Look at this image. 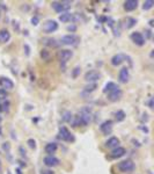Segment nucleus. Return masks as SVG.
<instances>
[{
	"label": "nucleus",
	"mask_w": 154,
	"mask_h": 174,
	"mask_svg": "<svg viewBox=\"0 0 154 174\" xmlns=\"http://www.w3.org/2000/svg\"><path fill=\"white\" fill-rule=\"evenodd\" d=\"M28 144H29V146H30L31 149H35V148H36V142H35L34 139H28Z\"/></svg>",
	"instance_id": "2f4dec72"
},
{
	"label": "nucleus",
	"mask_w": 154,
	"mask_h": 174,
	"mask_svg": "<svg viewBox=\"0 0 154 174\" xmlns=\"http://www.w3.org/2000/svg\"><path fill=\"white\" fill-rule=\"evenodd\" d=\"M153 5H154V1H152V0H147V1L144 2V5H143V9H144V10H148V9H151V8L153 7Z\"/></svg>",
	"instance_id": "cd10ccee"
},
{
	"label": "nucleus",
	"mask_w": 154,
	"mask_h": 174,
	"mask_svg": "<svg viewBox=\"0 0 154 174\" xmlns=\"http://www.w3.org/2000/svg\"><path fill=\"white\" fill-rule=\"evenodd\" d=\"M17 174H21V171H20V170H17Z\"/></svg>",
	"instance_id": "ea45409f"
},
{
	"label": "nucleus",
	"mask_w": 154,
	"mask_h": 174,
	"mask_svg": "<svg viewBox=\"0 0 154 174\" xmlns=\"http://www.w3.org/2000/svg\"><path fill=\"white\" fill-rule=\"evenodd\" d=\"M0 87L2 88V89H13V87H14V83L9 79V78H7V77H0Z\"/></svg>",
	"instance_id": "2eb2a0df"
},
{
	"label": "nucleus",
	"mask_w": 154,
	"mask_h": 174,
	"mask_svg": "<svg viewBox=\"0 0 154 174\" xmlns=\"http://www.w3.org/2000/svg\"><path fill=\"white\" fill-rule=\"evenodd\" d=\"M118 144H119V139H118L117 137H115V136L110 137V138L104 143L105 148H108V149H115V148L118 146Z\"/></svg>",
	"instance_id": "a211bd4d"
},
{
	"label": "nucleus",
	"mask_w": 154,
	"mask_h": 174,
	"mask_svg": "<svg viewBox=\"0 0 154 174\" xmlns=\"http://www.w3.org/2000/svg\"><path fill=\"white\" fill-rule=\"evenodd\" d=\"M101 78V73L96 70H90L85 74V80L89 84H95Z\"/></svg>",
	"instance_id": "423d86ee"
},
{
	"label": "nucleus",
	"mask_w": 154,
	"mask_h": 174,
	"mask_svg": "<svg viewBox=\"0 0 154 174\" xmlns=\"http://www.w3.org/2000/svg\"><path fill=\"white\" fill-rule=\"evenodd\" d=\"M117 168L123 173H129V172H132L135 170V163L131 159H126V160H123V161L118 163Z\"/></svg>",
	"instance_id": "20e7f679"
},
{
	"label": "nucleus",
	"mask_w": 154,
	"mask_h": 174,
	"mask_svg": "<svg viewBox=\"0 0 154 174\" xmlns=\"http://www.w3.org/2000/svg\"><path fill=\"white\" fill-rule=\"evenodd\" d=\"M31 22H33V24H35V26H36V24L38 23V17H36V16H35V17H33V19H31Z\"/></svg>",
	"instance_id": "f704fd0d"
},
{
	"label": "nucleus",
	"mask_w": 154,
	"mask_h": 174,
	"mask_svg": "<svg viewBox=\"0 0 154 174\" xmlns=\"http://www.w3.org/2000/svg\"><path fill=\"white\" fill-rule=\"evenodd\" d=\"M0 170H1V160H0Z\"/></svg>",
	"instance_id": "79ce46f5"
},
{
	"label": "nucleus",
	"mask_w": 154,
	"mask_h": 174,
	"mask_svg": "<svg viewBox=\"0 0 154 174\" xmlns=\"http://www.w3.org/2000/svg\"><path fill=\"white\" fill-rule=\"evenodd\" d=\"M43 31H45V33H48V34H50V33H55L57 29H58V23H57V21H55V20H48V21H45L44 23H43Z\"/></svg>",
	"instance_id": "0eeeda50"
},
{
	"label": "nucleus",
	"mask_w": 154,
	"mask_h": 174,
	"mask_svg": "<svg viewBox=\"0 0 154 174\" xmlns=\"http://www.w3.org/2000/svg\"><path fill=\"white\" fill-rule=\"evenodd\" d=\"M130 38H131V41H132L136 45L142 47V45L145 44V37H144L143 34L139 33V31H135V33H132V34L130 35Z\"/></svg>",
	"instance_id": "6e6552de"
},
{
	"label": "nucleus",
	"mask_w": 154,
	"mask_h": 174,
	"mask_svg": "<svg viewBox=\"0 0 154 174\" xmlns=\"http://www.w3.org/2000/svg\"><path fill=\"white\" fill-rule=\"evenodd\" d=\"M122 95H123L122 90H121L119 88H116V89H114L112 92L108 93V100L111 101V102H116V101H118V100L122 97Z\"/></svg>",
	"instance_id": "ddd939ff"
},
{
	"label": "nucleus",
	"mask_w": 154,
	"mask_h": 174,
	"mask_svg": "<svg viewBox=\"0 0 154 174\" xmlns=\"http://www.w3.org/2000/svg\"><path fill=\"white\" fill-rule=\"evenodd\" d=\"M138 7V1L137 0H126L124 2V9L126 12H132Z\"/></svg>",
	"instance_id": "dca6fc26"
},
{
	"label": "nucleus",
	"mask_w": 154,
	"mask_h": 174,
	"mask_svg": "<svg viewBox=\"0 0 154 174\" xmlns=\"http://www.w3.org/2000/svg\"><path fill=\"white\" fill-rule=\"evenodd\" d=\"M2 135V130H1V128H0V136Z\"/></svg>",
	"instance_id": "58836bf2"
},
{
	"label": "nucleus",
	"mask_w": 154,
	"mask_h": 174,
	"mask_svg": "<svg viewBox=\"0 0 154 174\" xmlns=\"http://www.w3.org/2000/svg\"><path fill=\"white\" fill-rule=\"evenodd\" d=\"M58 137L64 141V142H67V143H73L76 141L73 134L66 128V127H60L59 128V134H58Z\"/></svg>",
	"instance_id": "7ed1b4c3"
},
{
	"label": "nucleus",
	"mask_w": 154,
	"mask_h": 174,
	"mask_svg": "<svg viewBox=\"0 0 154 174\" xmlns=\"http://www.w3.org/2000/svg\"><path fill=\"white\" fill-rule=\"evenodd\" d=\"M8 97V93L5 89H0V101L1 100H6Z\"/></svg>",
	"instance_id": "c85d7f7f"
},
{
	"label": "nucleus",
	"mask_w": 154,
	"mask_h": 174,
	"mask_svg": "<svg viewBox=\"0 0 154 174\" xmlns=\"http://www.w3.org/2000/svg\"><path fill=\"white\" fill-rule=\"evenodd\" d=\"M43 43L46 45V47H51V48H57L59 45V43L55 40V38H44L43 40Z\"/></svg>",
	"instance_id": "4be33fe9"
},
{
	"label": "nucleus",
	"mask_w": 154,
	"mask_h": 174,
	"mask_svg": "<svg viewBox=\"0 0 154 174\" xmlns=\"http://www.w3.org/2000/svg\"><path fill=\"white\" fill-rule=\"evenodd\" d=\"M125 117H126V115H125V113H124L123 110H118V111L115 114V118H116L117 122H122V121H124Z\"/></svg>",
	"instance_id": "b1692460"
},
{
	"label": "nucleus",
	"mask_w": 154,
	"mask_h": 174,
	"mask_svg": "<svg viewBox=\"0 0 154 174\" xmlns=\"http://www.w3.org/2000/svg\"><path fill=\"white\" fill-rule=\"evenodd\" d=\"M10 40V33L7 29L0 30V43H7Z\"/></svg>",
	"instance_id": "aec40b11"
},
{
	"label": "nucleus",
	"mask_w": 154,
	"mask_h": 174,
	"mask_svg": "<svg viewBox=\"0 0 154 174\" xmlns=\"http://www.w3.org/2000/svg\"><path fill=\"white\" fill-rule=\"evenodd\" d=\"M67 30H70V31H71V30H72V31H74V30H76V27H74V26H72V27H71V26H69V27H67Z\"/></svg>",
	"instance_id": "c9c22d12"
},
{
	"label": "nucleus",
	"mask_w": 154,
	"mask_h": 174,
	"mask_svg": "<svg viewBox=\"0 0 154 174\" xmlns=\"http://www.w3.org/2000/svg\"><path fill=\"white\" fill-rule=\"evenodd\" d=\"M116 88H118V86L115 84V83H112V81H109V83H107L105 84V86L103 88V93H110V92H112L114 89H116Z\"/></svg>",
	"instance_id": "5701e85b"
},
{
	"label": "nucleus",
	"mask_w": 154,
	"mask_h": 174,
	"mask_svg": "<svg viewBox=\"0 0 154 174\" xmlns=\"http://www.w3.org/2000/svg\"><path fill=\"white\" fill-rule=\"evenodd\" d=\"M41 174H55L51 170H43L42 172H41Z\"/></svg>",
	"instance_id": "72a5a7b5"
},
{
	"label": "nucleus",
	"mask_w": 154,
	"mask_h": 174,
	"mask_svg": "<svg viewBox=\"0 0 154 174\" xmlns=\"http://www.w3.org/2000/svg\"><path fill=\"white\" fill-rule=\"evenodd\" d=\"M78 118H79V124L80 125H82V127L88 125L90 123V121H92V111H90V109L87 108V107H83L80 110V113L78 115Z\"/></svg>",
	"instance_id": "f257e3e1"
},
{
	"label": "nucleus",
	"mask_w": 154,
	"mask_h": 174,
	"mask_svg": "<svg viewBox=\"0 0 154 174\" xmlns=\"http://www.w3.org/2000/svg\"><path fill=\"white\" fill-rule=\"evenodd\" d=\"M100 130H101L104 135H110L111 131H112V121H110V120L104 121V122L100 125Z\"/></svg>",
	"instance_id": "f8f14e48"
},
{
	"label": "nucleus",
	"mask_w": 154,
	"mask_h": 174,
	"mask_svg": "<svg viewBox=\"0 0 154 174\" xmlns=\"http://www.w3.org/2000/svg\"><path fill=\"white\" fill-rule=\"evenodd\" d=\"M129 78H130L129 69H128V68H122L121 71H119V74H118V80H119V83L126 84V83L129 81Z\"/></svg>",
	"instance_id": "9b49d317"
},
{
	"label": "nucleus",
	"mask_w": 154,
	"mask_h": 174,
	"mask_svg": "<svg viewBox=\"0 0 154 174\" xmlns=\"http://www.w3.org/2000/svg\"><path fill=\"white\" fill-rule=\"evenodd\" d=\"M125 153H126V150H125L124 148H122V146H117V148L112 149V151L110 152V157L114 158V159H117V158L123 157Z\"/></svg>",
	"instance_id": "4468645a"
},
{
	"label": "nucleus",
	"mask_w": 154,
	"mask_h": 174,
	"mask_svg": "<svg viewBox=\"0 0 154 174\" xmlns=\"http://www.w3.org/2000/svg\"><path fill=\"white\" fill-rule=\"evenodd\" d=\"M80 71H81V69H80L79 66H77V68L74 69V71H73V77H74V78L77 77V76H78V73H79Z\"/></svg>",
	"instance_id": "473e14b6"
},
{
	"label": "nucleus",
	"mask_w": 154,
	"mask_h": 174,
	"mask_svg": "<svg viewBox=\"0 0 154 174\" xmlns=\"http://www.w3.org/2000/svg\"><path fill=\"white\" fill-rule=\"evenodd\" d=\"M126 23H128V24H125L126 28H132V27L137 23V20L133 19V17H128V19H126Z\"/></svg>",
	"instance_id": "a878e982"
},
{
	"label": "nucleus",
	"mask_w": 154,
	"mask_h": 174,
	"mask_svg": "<svg viewBox=\"0 0 154 174\" xmlns=\"http://www.w3.org/2000/svg\"><path fill=\"white\" fill-rule=\"evenodd\" d=\"M80 38L78 37L77 35L74 34H69V35H65L60 38V44H64V45H77L79 43Z\"/></svg>",
	"instance_id": "39448f33"
},
{
	"label": "nucleus",
	"mask_w": 154,
	"mask_h": 174,
	"mask_svg": "<svg viewBox=\"0 0 154 174\" xmlns=\"http://www.w3.org/2000/svg\"><path fill=\"white\" fill-rule=\"evenodd\" d=\"M2 111V106H1V103H0V113Z\"/></svg>",
	"instance_id": "4c0bfd02"
},
{
	"label": "nucleus",
	"mask_w": 154,
	"mask_h": 174,
	"mask_svg": "<svg viewBox=\"0 0 154 174\" xmlns=\"http://www.w3.org/2000/svg\"><path fill=\"white\" fill-rule=\"evenodd\" d=\"M41 57L44 58V59H48V58H49V52H48L46 50H42V51H41Z\"/></svg>",
	"instance_id": "c756f323"
},
{
	"label": "nucleus",
	"mask_w": 154,
	"mask_h": 174,
	"mask_svg": "<svg viewBox=\"0 0 154 174\" xmlns=\"http://www.w3.org/2000/svg\"><path fill=\"white\" fill-rule=\"evenodd\" d=\"M72 118H73V116H72L71 111H64V114H63V121H65V122H71Z\"/></svg>",
	"instance_id": "bb28decb"
},
{
	"label": "nucleus",
	"mask_w": 154,
	"mask_h": 174,
	"mask_svg": "<svg viewBox=\"0 0 154 174\" xmlns=\"http://www.w3.org/2000/svg\"><path fill=\"white\" fill-rule=\"evenodd\" d=\"M74 20V14H71L69 12L66 13H63L62 15H59V21L66 23V22H70V21H73Z\"/></svg>",
	"instance_id": "412c9836"
},
{
	"label": "nucleus",
	"mask_w": 154,
	"mask_h": 174,
	"mask_svg": "<svg viewBox=\"0 0 154 174\" xmlns=\"http://www.w3.org/2000/svg\"><path fill=\"white\" fill-rule=\"evenodd\" d=\"M96 88H97V85H96V84H89V85H87V86L85 87L83 92H85V93H92V92H94Z\"/></svg>",
	"instance_id": "393cba45"
},
{
	"label": "nucleus",
	"mask_w": 154,
	"mask_h": 174,
	"mask_svg": "<svg viewBox=\"0 0 154 174\" xmlns=\"http://www.w3.org/2000/svg\"><path fill=\"white\" fill-rule=\"evenodd\" d=\"M57 149H58V145H57L56 143H48V144L45 145V148H44L45 152H46L49 156H52V155L57 151Z\"/></svg>",
	"instance_id": "6ab92c4d"
},
{
	"label": "nucleus",
	"mask_w": 154,
	"mask_h": 174,
	"mask_svg": "<svg viewBox=\"0 0 154 174\" xmlns=\"http://www.w3.org/2000/svg\"><path fill=\"white\" fill-rule=\"evenodd\" d=\"M43 163L46 167H56L59 165V159L56 158L55 156H46L43 159Z\"/></svg>",
	"instance_id": "9d476101"
},
{
	"label": "nucleus",
	"mask_w": 154,
	"mask_h": 174,
	"mask_svg": "<svg viewBox=\"0 0 154 174\" xmlns=\"http://www.w3.org/2000/svg\"><path fill=\"white\" fill-rule=\"evenodd\" d=\"M150 108H153V99L150 100Z\"/></svg>",
	"instance_id": "e433bc0d"
},
{
	"label": "nucleus",
	"mask_w": 154,
	"mask_h": 174,
	"mask_svg": "<svg viewBox=\"0 0 154 174\" xmlns=\"http://www.w3.org/2000/svg\"><path fill=\"white\" fill-rule=\"evenodd\" d=\"M1 121H2V117H1V116H0V123H1Z\"/></svg>",
	"instance_id": "a19ab883"
},
{
	"label": "nucleus",
	"mask_w": 154,
	"mask_h": 174,
	"mask_svg": "<svg viewBox=\"0 0 154 174\" xmlns=\"http://www.w3.org/2000/svg\"><path fill=\"white\" fill-rule=\"evenodd\" d=\"M52 8L57 13H66L71 8V1H53L51 3Z\"/></svg>",
	"instance_id": "f03ea898"
},
{
	"label": "nucleus",
	"mask_w": 154,
	"mask_h": 174,
	"mask_svg": "<svg viewBox=\"0 0 154 174\" xmlns=\"http://www.w3.org/2000/svg\"><path fill=\"white\" fill-rule=\"evenodd\" d=\"M125 58H126L125 55H123V54H117V55H115V56L111 58V64H112L114 66H118V65H121V64L124 62Z\"/></svg>",
	"instance_id": "f3484780"
},
{
	"label": "nucleus",
	"mask_w": 154,
	"mask_h": 174,
	"mask_svg": "<svg viewBox=\"0 0 154 174\" xmlns=\"http://www.w3.org/2000/svg\"><path fill=\"white\" fill-rule=\"evenodd\" d=\"M72 56H73V52H72L71 50H69V49L60 50V51H59V54H58V58H59L60 63H63V64L67 63V62L72 58Z\"/></svg>",
	"instance_id": "1a4fd4ad"
},
{
	"label": "nucleus",
	"mask_w": 154,
	"mask_h": 174,
	"mask_svg": "<svg viewBox=\"0 0 154 174\" xmlns=\"http://www.w3.org/2000/svg\"><path fill=\"white\" fill-rule=\"evenodd\" d=\"M2 106V111H8V109H9V102L7 101V102H5L3 104H1Z\"/></svg>",
	"instance_id": "7c9ffc66"
}]
</instances>
